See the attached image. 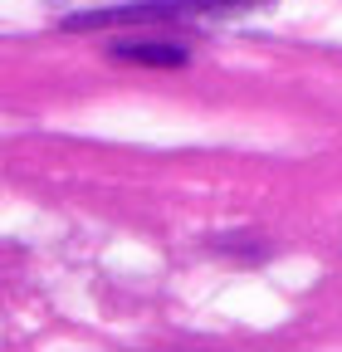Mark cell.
<instances>
[{
    "label": "cell",
    "mask_w": 342,
    "mask_h": 352,
    "mask_svg": "<svg viewBox=\"0 0 342 352\" xmlns=\"http://www.w3.org/2000/svg\"><path fill=\"white\" fill-rule=\"evenodd\" d=\"M117 59H133V64H186V50H176V44H122Z\"/></svg>",
    "instance_id": "obj_1"
}]
</instances>
